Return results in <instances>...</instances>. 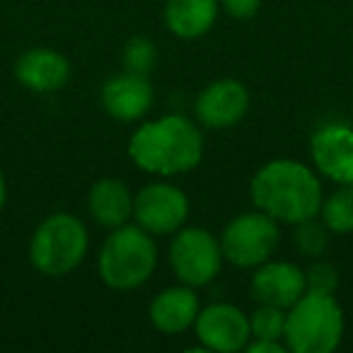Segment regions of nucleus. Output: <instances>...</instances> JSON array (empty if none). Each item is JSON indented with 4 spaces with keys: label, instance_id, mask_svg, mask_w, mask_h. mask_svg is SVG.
<instances>
[{
    "label": "nucleus",
    "instance_id": "obj_1",
    "mask_svg": "<svg viewBox=\"0 0 353 353\" xmlns=\"http://www.w3.org/2000/svg\"><path fill=\"white\" fill-rule=\"evenodd\" d=\"M322 184L307 165L295 160H271L252 179V201L279 223L298 225L317 218L322 208Z\"/></svg>",
    "mask_w": 353,
    "mask_h": 353
},
{
    "label": "nucleus",
    "instance_id": "obj_2",
    "mask_svg": "<svg viewBox=\"0 0 353 353\" xmlns=\"http://www.w3.org/2000/svg\"><path fill=\"white\" fill-rule=\"evenodd\" d=\"M133 165L157 176H174L194 170L203 157V136L187 117H162L138 126L128 143Z\"/></svg>",
    "mask_w": 353,
    "mask_h": 353
},
{
    "label": "nucleus",
    "instance_id": "obj_3",
    "mask_svg": "<svg viewBox=\"0 0 353 353\" xmlns=\"http://www.w3.org/2000/svg\"><path fill=\"white\" fill-rule=\"evenodd\" d=\"M343 336V310L334 293L305 290L285 312L283 343L295 353H332Z\"/></svg>",
    "mask_w": 353,
    "mask_h": 353
},
{
    "label": "nucleus",
    "instance_id": "obj_4",
    "mask_svg": "<svg viewBox=\"0 0 353 353\" xmlns=\"http://www.w3.org/2000/svg\"><path fill=\"white\" fill-rule=\"evenodd\" d=\"M99 276L114 290H133L148 283L157 266V245L141 225L114 228L99 252Z\"/></svg>",
    "mask_w": 353,
    "mask_h": 353
},
{
    "label": "nucleus",
    "instance_id": "obj_5",
    "mask_svg": "<svg viewBox=\"0 0 353 353\" xmlns=\"http://www.w3.org/2000/svg\"><path fill=\"white\" fill-rule=\"evenodd\" d=\"M88 228L73 213H54L44 218L30 242V261L44 276H65L78 269L88 254Z\"/></svg>",
    "mask_w": 353,
    "mask_h": 353
},
{
    "label": "nucleus",
    "instance_id": "obj_6",
    "mask_svg": "<svg viewBox=\"0 0 353 353\" xmlns=\"http://www.w3.org/2000/svg\"><path fill=\"white\" fill-rule=\"evenodd\" d=\"M279 240V221L259 208L254 213H242L228 223L221 235L223 259L240 269H256L274 256Z\"/></svg>",
    "mask_w": 353,
    "mask_h": 353
},
{
    "label": "nucleus",
    "instance_id": "obj_7",
    "mask_svg": "<svg viewBox=\"0 0 353 353\" xmlns=\"http://www.w3.org/2000/svg\"><path fill=\"white\" fill-rule=\"evenodd\" d=\"M170 266L184 285L201 288L211 283L223 266L221 240L206 228H179L170 245Z\"/></svg>",
    "mask_w": 353,
    "mask_h": 353
},
{
    "label": "nucleus",
    "instance_id": "obj_8",
    "mask_svg": "<svg viewBox=\"0 0 353 353\" xmlns=\"http://www.w3.org/2000/svg\"><path fill=\"white\" fill-rule=\"evenodd\" d=\"M189 218V199L170 182L145 184L133 196V221L152 237L174 235Z\"/></svg>",
    "mask_w": 353,
    "mask_h": 353
},
{
    "label": "nucleus",
    "instance_id": "obj_9",
    "mask_svg": "<svg viewBox=\"0 0 353 353\" xmlns=\"http://www.w3.org/2000/svg\"><path fill=\"white\" fill-rule=\"evenodd\" d=\"M194 112L201 126L206 128H223L237 126L250 112V90L235 78H223L206 85L196 97Z\"/></svg>",
    "mask_w": 353,
    "mask_h": 353
},
{
    "label": "nucleus",
    "instance_id": "obj_10",
    "mask_svg": "<svg viewBox=\"0 0 353 353\" xmlns=\"http://www.w3.org/2000/svg\"><path fill=\"white\" fill-rule=\"evenodd\" d=\"M196 336L208 351L235 353L250 343V317L228 303L208 305L194 322Z\"/></svg>",
    "mask_w": 353,
    "mask_h": 353
},
{
    "label": "nucleus",
    "instance_id": "obj_11",
    "mask_svg": "<svg viewBox=\"0 0 353 353\" xmlns=\"http://www.w3.org/2000/svg\"><path fill=\"white\" fill-rule=\"evenodd\" d=\"M307 290V276L290 261H264L252 279V295L259 305L288 310Z\"/></svg>",
    "mask_w": 353,
    "mask_h": 353
},
{
    "label": "nucleus",
    "instance_id": "obj_12",
    "mask_svg": "<svg viewBox=\"0 0 353 353\" xmlns=\"http://www.w3.org/2000/svg\"><path fill=\"white\" fill-rule=\"evenodd\" d=\"M152 85L148 75H138L131 70H123L119 75H112L107 83L102 85V99L104 112L117 121H138L143 119L152 107Z\"/></svg>",
    "mask_w": 353,
    "mask_h": 353
},
{
    "label": "nucleus",
    "instance_id": "obj_13",
    "mask_svg": "<svg viewBox=\"0 0 353 353\" xmlns=\"http://www.w3.org/2000/svg\"><path fill=\"white\" fill-rule=\"evenodd\" d=\"M310 152L319 174L336 184H353V128L341 123L319 128L310 141Z\"/></svg>",
    "mask_w": 353,
    "mask_h": 353
},
{
    "label": "nucleus",
    "instance_id": "obj_14",
    "mask_svg": "<svg viewBox=\"0 0 353 353\" xmlns=\"http://www.w3.org/2000/svg\"><path fill=\"white\" fill-rule=\"evenodd\" d=\"M15 78L32 92H56L68 83L70 63L61 51L49 46H34L17 59Z\"/></svg>",
    "mask_w": 353,
    "mask_h": 353
},
{
    "label": "nucleus",
    "instance_id": "obj_15",
    "mask_svg": "<svg viewBox=\"0 0 353 353\" xmlns=\"http://www.w3.org/2000/svg\"><path fill=\"white\" fill-rule=\"evenodd\" d=\"M199 312L201 307H199V298L192 285H172L152 300L148 317L157 332L182 334L189 327H194Z\"/></svg>",
    "mask_w": 353,
    "mask_h": 353
},
{
    "label": "nucleus",
    "instance_id": "obj_16",
    "mask_svg": "<svg viewBox=\"0 0 353 353\" xmlns=\"http://www.w3.org/2000/svg\"><path fill=\"white\" fill-rule=\"evenodd\" d=\"M88 208L97 225L114 230V228L126 225L133 218V194L128 192L123 182L107 176V179H99L92 184Z\"/></svg>",
    "mask_w": 353,
    "mask_h": 353
},
{
    "label": "nucleus",
    "instance_id": "obj_17",
    "mask_svg": "<svg viewBox=\"0 0 353 353\" xmlns=\"http://www.w3.org/2000/svg\"><path fill=\"white\" fill-rule=\"evenodd\" d=\"M218 0H167L165 25L179 39H199L216 25Z\"/></svg>",
    "mask_w": 353,
    "mask_h": 353
},
{
    "label": "nucleus",
    "instance_id": "obj_18",
    "mask_svg": "<svg viewBox=\"0 0 353 353\" xmlns=\"http://www.w3.org/2000/svg\"><path fill=\"white\" fill-rule=\"evenodd\" d=\"M322 223L332 232H351L353 230V184H341V189L332 196L322 199Z\"/></svg>",
    "mask_w": 353,
    "mask_h": 353
},
{
    "label": "nucleus",
    "instance_id": "obj_19",
    "mask_svg": "<svg viewBox=\"0 0 353 353\" xmlns=\"http://www.w3.org/2000/svg\"><path fill=\"white\" fill-rule=\"evenodd\" d=\"M123 68L138 75H150L157 63V49L148 37H131L123 46Z\"/></svg>",
    "mask_w": 353,
    "mask_h": 353
},
{
    "label": "nucleus",
    "instance_id": "obj_20",
    "mask_svg": "<svg viewBox=\"0 0 353 353\" xmlns=\"http://www.w3.org/2000/svg\"><path fill=\"white\" fill-rule=\"evenodd\" d=\"M283 332H285V310L274 307V305H259L252 312L250 336L283 341Z\"/></svg>",
    "mask_w": 353,
    "mask_h": 353
},
{
    "label": "nucleus",
    "instance_id": "obj_21",
    "mask_svg": "<svg viewBox=\"0 0 353 353\" xmlns=\"http://www.w3.org/2000/svg\"><path fill=\"white\" fill-rule=\"evenodd\" d=\"M295 228H298V230H295V245H298V250L303 252L305 256L317 259V256H322L324 252H327L329 232L332 230H329L324 223L310 218V221L298 223Z\"/></svg>",
    "mask_w": 353,
    "mask_h": 353
},
{
    "label": "nucleus",
    "instance_id": "obj_22",
    "mask_svg": "<svg viewBox=\"0 0 353 353\" xmlns=\"http://www.w3.org/2000/svg\"><path fill=\"white\" fill-rule=\"evenodd\" d=\"M307 290H317V293H334L339 285V271L334 269L329 261H314L307 271Z\"/></svg>",
    "mask_w": 353,
    "mask_h": 353
},
{
    "label": "nucleus",
    "instance_id": "obj_23",
    "mask_svg": "<svg viewBox=\"0 0 353 353\" xmlns=\"http://www.w3.org/2000/svg\"><path fill=\"white\" fill-rule=\"evenodd\" d=\"M221 8L235 20H250L259 12L261 0H218Z\"/></svg>",
    "mask_w": 353,
    "mask_h": 353
},
{
    "label": "nucleus",
    "instance_id": "obj_24",
    "mask_svg": "<svg viewBox=\"0 0 353 353\" xmlns=\"http://www.w3.org/2000/svg\"><path fill=\"white\" fill-rule=\"evenodd\" d=\"M247 353H285L288 346L283 341H276V339H254L252 343L245 346Z\"/></svg>",
    "mask_w": 353,
    "mask_h": 353
},
{
    "label": "nucleus",
    "instance_id": "obj_25",
    "mask_svg": "<svg viewBox=\"0 0 353 353\" xmlns=\"http://www.w3.org/2000/svg\"><path fill=\"white\" fill-rule=\"evenodd\" d=\"M6 199H8V189H6V176H3V172H0V211H3V206H6Z\"/></svg>",
    "mask_w": 353,
    "mask_h": 353
}]
</instances>
